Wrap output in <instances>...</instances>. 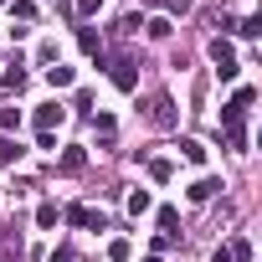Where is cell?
Instances as JSON below:
<instances>
[{
  "label": "cell",
  "mask_w": 262,
  "mask_h": 262,
  "mask_svg": "<svg viewBox=\"0 0 262 262\" xmlns=\"http://www.w3.org/2000/svg\"><path fill=\"white\" fill-rule=\"evenodd\" d=\"M252 103H257V88H236L231 103L221 108V134H226L231 149H247V113H252Z\"/></svg>",
  "instance_id": "cell-1"
},
{
  "label": "cell",
  "mask_w": 262,
  "mask_h": 262,
  "mask_svg": "<svg viewBox=\"0 0 262 262\" xmlns=\"http://www.w3.org/2000/svg\"><path fill=\"white\" fill-rule=\"evenodd\" d=\"M211 62H216V72H221V82H236V72H242V62H236V52H231V41L226 36H211Z\"/></svg>",
  "instance_id": "cell-2"
},
{
  "label": "cell",
  "mask_w": 262,
  "mask_h": 262,
  "mask_svg": "<svg viewBox=\"0 0 262 262\" xmlns=\"http://www.w3.org/2000/svg\"><path fill=\"white\" fill-rule=\"evenodd\" d=\"M108 77H113L118 93H134V88H139V67H134V57H113V62H108Z\"/></svg>",
  "instance_id": "cell-3"
},
{
  "label": "cell",
  "mask_w": 262,
  "mask_h": 262,
  "mask_svg": "<svg viewBox=\"0 0 262 262\" xmlns=\"http://www.w3.org/2000/svg\"><path fill=\"white\" fill-rule=\"evenodd\" d=\"M175 118H180V113H175V98L160 93V98L149 103V123H155V128H175Z\"/></svg>",
  "instance_id": "cell-4"
},
{
  "label": "cell",
  "mask_w": 262,
  "mask_h": 262,
  "mask_svg": "<svg viewBox=\"0 0 262 262\" xmlns=\"http://www.w3.org/2000/svg\"><path fill=\"white\" fill-rule=\"evenodd\" d=\"M67 123V108L62 103H41L36 108V134H52V128H62Z\"/></svg>",
  "instance_id": "cell-5"
},
{
  "label": "cell",
  "mask_w": 262,
  "mask_h": 262,
  "mask_svg": "<svg viewBox=\"0 0 262 262\" xmlns=\"http://www.w3.org/2000/svg\"><path fill=\"white\" fill-rule=\"evenodd\" d=\"M62 221H67V226H93V231H103V211H93V206H67Z\"/></svg>",
  "instance_id": "cell-6"
},
{
  "label": "cell",
  "mask_w": 262,
  "mask_h": 262,
  "mask_svg": "<svg viewBox=\"0 0 262 262\" xmlns=\"http://www.w3.org/2000/svg\"><path fill=\"white\" fill-rule=\"evenodd\" d=\"M57 170H62V175H82V170H88V149H82V144H67L62 160H57Z\"/></svg>",
  "instance_id": "cell-7"
},
{
  "label": "cell",
  "mask_w": 262,
  "mask_h": 262,
  "mask_svg": "<svg viewBox=\"0 0 262 262\" xmlns=\"http://www.w3.org/2000/svg\"><path fill=\"white\" fill-rule=\"evenodd\" d=\"M226 26H231L236 36H247V41H257V36H262V16H242V21H226Z\"/></svg>",
  "instance_id": "cell-8"
},
{
  "label": "cell",
  "mask_w": 262,
  "mask_h": 262,
  "mask_svg": "<svg viewBox=\"0 0 262 262\" xmlns=\"http://www.w3.org/2000/svg\"><path fill=\"white\" fill-rule=\"evenodd\" d=\"M77 47H82L88 57H98V62H103V36H98L93 26H82V31H77Z\"/></svg>",
  "instance_id": "cell-9"
},
{
  "label": "cell",
  "mask_w": 262,
  "mask_h": 262,
  "mask_svg": "<svg viewBox=\"0 0 262 262\" xmlns=\"http://www.w3.org/2000/svg\"><path fill=\"white\" fill-rule=\"evenodd\" d=\"M139 26H144V16H139V11H128V16H123V21L113 26V41H128V36H134Z\"/></svg>",
  "instance_id": "cell-10"
},
{
  "label": "cell",
  "mask_w": 262,
  "mask_h": 262,
  "mask_svg": "<svg viewBox=\"0 0 262 262\" xmlns=\"http://www.w3.org/2000/svg\"><path fill=\"white\" fill-rule=\"evenodd\" d=\"M0 82H6V93H21V88H26V62L16 57V67H6V77H0Z\"/></svg>",
  "instance_id": "cell-11"
},
{
  "label": "cell",
  "mask_w": 262,
  "mask_h": 262,
  "mask_svg": "<svg viewBox=\"0 0 262 262\" xmlns=\"http://www.w3.org/2000/svg\"><path fill=\"white\" fill-rule=\"evenodd\" d=\"M155 221H160V236H180V231H175V226H180V211H175V206H160Z\"/></svg>",
  "instance_id": "cell-12"
},
{
  "label": "cell",
  "mask_w": 262,
  "mask_h": 262,
  "mask_svg": "<svg viewBox=\"0 0 262 262\" xmlns=\"http://www.w3.org/2000/svg\"><path fill=\"white\" fill-rule=\"evenodd\" d=\"M47 82H52V88H72V82H77V72L57 62V67H47Z\"/></svg>",
  "instance_id": "cell-13"
},
{
  "label": "cell",
  "mask_w": 262,
  "mask_h": 262,
  "mask_svg": "<svg viewBox=\"0 0 262 262\" xmlns=\"http://www.w3.org/2000/svg\"><path fill=\"white\" fill-rule=\"evenodd\" d=\"M216 190H221V180H211V175H201V180L190 185V201H211Z\"/></svg>",
  "instance_id": "cell-14"
},
{
  "label": "cell",
  "mask_w": 262,
  "mask_h": 262,
  "mask_svg": "<svg viewBox=\"0 0 262 262\" xmlns=\"http://www.w3.org/2000/svg\"><path fill=\"white\" fill-rule=\"evenodd\" d=\"M57 216H62V211H57V201H41V206H36V226H41V231H52V226H57Z\"/></svg>",
  "instance_id": "cell-15"
},
{
  "label": "cell",
  "mask_w": 262,
  "mask_h": 262,
  "mask_svg": "<svg viewBox=\"0 0 262 262\" xmlns=\"http://www.w3.org/2000/svg\"><path fill=\"white\" fill-rule=\"evenodd\" d=\"M180 155H185L190 165H206V144H201V139H180Z\"/></svg>",
  "instance_id": "cell-16"
},
{
  "label": "cell",
  "mask_w": 262,
  "mask_h": 262,
  "mask_svg": "<svg viewBox=\"0 0 262 262\" xmlns=\"http://www.w3.org/2000/svg\"><path fill=\"white\" fill-rule=\"evenodd\" d=\"M16 160H21V144L11 134H0V165H16Z\"/></svg>",
  "instance_id": "cell-17"
},
{
  "label": "cell",
  "mask_w": 262,
  "mask_h": 262,
  "mask_svg": "<svg viewBox=\"0 0 262 262\" xmlns=\"http://www.w3.org/2000/svg\"><path fill=\"white\" fill-rule=\"evenodd\" d=\"M155 201H149V190H128V216H144Z\"/></svg>",
  "instance_id": "cell-18"
},
{
  "label": "cell",
  "mask_w": 262,
  "mask_h": 262,
  "mask_svg": "<svg viewBox=\"0 0 262 262\" xmlns=\"http://www.w3.org/2000/svg\"><path fill=\"white\" fill-rule=\"evenodd\" d=\"M21 128V108H0V134H16Z\"/></svg>",
  "instance_id": "cell-19"
},
{
  "label": "cell",
  "mask_w": 262,
  "mask_h": 262,
  "mask_svg": "<svg viewBox=\"0 0 262 262\" xmlns=\"http://www.w3.org/2000/svg\"><path fill=\"white\" fill-rule=\"evenodd\" d=\"M144 26H149V36H155V41H165V36L175 31V26H170V16H155V21H144Z\"/></svg>",
  "instance_id": "cell-20"
},
{
  "label": "cell",
  "mask_w": 262,
  "mask_h": 262,
  "mask_svg": "<svg viewBox=\"0 0 262 262\" xmlns=\"http://www.w3.org/2000/svg\"><path fill=\"white\" fill-rule=\"evenodd\" d=\"M170 175H175V165H170V160H149V180H160V185H165Z\"/></svg>",
  "instance_id": "cell-21"
},
{
  "label": "cell",
  "mask_w": 262,
  "mask_h": 262,
  "mask_svg": "<svg viewBox=\"0 0 262 262\" xmlns=\"http://www.w3.org/2000/svg\"><path fill=\"white\" fill-rule=\"evenodd\" d=\"M226 252H231V262H252V242H247V236H236Z\"/></svg>",
  "instance_id": "cell-22"
},
{
  "label": "cell",
  "mask_w": 262,
  "mask_h": 262,
  "mask_svg": "<svg viewBox=\"0 0 262 262\" xmlns=\"http://www.w3.org/2000/svg\"><path fill=\"white\" fill-rule=\"evenodd\" d=\"M149 6H160L165 16H185V11H190V0H149Z\"/></svg>",
  "instance_id": "cell-23"
},
{
  "label": "cell",
  "mask_w": 262,
  "mask_h": 262,
  "mask_svg": "<svg viewBox=\"0 0 262 262\" xmlns=\"http://www.w3.org/2000/svg\"><path fill=\"white\" fill-rule=\"evenodd\" d=\"M11 11H16V21H36V0H11Z\"/></svg>",
  "instance_id": "cell-24"
},
{
  "label": "cell",
  "mask_w": 262,
  "mask_h": 262,
  "mask_svg": "<svg viewBox=\"0 0 262 262\" xmlns=\"http://www.w3.org/2000/svg\"><path fill=\"white\" fill-rule=\"evenodd\" d=\"M128 252H134V247H128V242H123V236H118V242H113V247H108V262H128Z\"/></svg>",
  "instance_id": "cell-25"
},
{
  "label": "cell",
  "mask_w": 262,
  "mask_h": 262,
  "mask_svg": "<svg viewBox=\"0 0 262 262\" xmlns=\"http://www.w3.org/2000/svg\"><path fill=\"white\" fill-rule=\"evenodd\" d=\"M93 123H98V134H103V139H113V113H98Z\"/></svg>",
  "instance_id": "cell-26"
},
{
  "label": "cell",
  "mask_w": 262,
  "mask_h": 262,
  "mask_svg": "<svg viewBox=\"0 0 262 262\" xmlns=\"http://www.w3.org/2000/svg\"><path fill=\"white\" fill-rule=\"evenodd\" d=\"M47 262H72V247H52V257Z\"/></svg>",
  "instance_id": "cell-27"
},
{
  "label": "cell",
  "mask_w": 262,
  "mask_h": 262,
  "mask_svg": "<svg viewBox=\"0 0 262 262\" xmlns=\"http://www.w3.org/2000/svg\"><path fill=\"white\" fill-rule=\"evenodd\" d=\"M98 6H103V0H77V11H82V16H93Z\"/></svg>",
  "instance_id": "cell-28"
},
{
  "label": "cell",
  "mask_w": 262,
  "mask_h": 262,
  "mask_svg": "<svg viewBox=\"0 0 262 262\" xmlns=\"http://www.w3.org/2000/svg\"><path fill=\"white\" fill-rule=\"evenodd\" d=\"M211 262H231V252H226V247H216V257H211Z\"/></svg>",
  "instance_id": "cell-29"
},
{
  "label": "cell",
  "mask_w": 262,
  "mask_h": 262,
  "mask_svg": "<svg viewBox=\"0 0 262 262\" xmlns=\"http://www.w3.org/2000/svg\"><path fill=\"white\" fill-rule=\"evenodd\" d=\"M144 262H165V257H144Z\"/></svg>",
  "instance_id": "cell-30"
}]
</instances>
